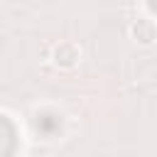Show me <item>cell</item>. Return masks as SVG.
Listing matches in <instances>:
<instances>
[{
	"label": "cell",
	"instance_id": "1",
	"mask_svg": "<svg viewBox=\"0 0 157 157\" xmlns=\"http://www.w3.org/2000/svg\"><path fill=\"white\" fill-rule=\"evenodd\" d=\"M15 147V132H12V125L0 115V157H10Z\"/></svg>",
	"mask_w": 157,
	"mask_h": 157
}]
</instances>
